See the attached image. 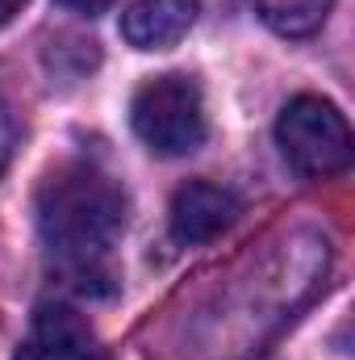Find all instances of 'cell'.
I'll use <instances>...</instances> for the list:
<instances>
[{
    "label": "cell",
    "mask_w": 355,
    "mask_h": 360,
    "mask_svg": "<svg viewBox=\"0 0 355 360\" xmlns=\"http://www.w3.org/2000/svg\"><path fill=\"white\" fill-rule=\"evenodd\" d=\"M34 226L55 264L88 289L109 281V256L126 231V193L96 164H59L34 193Z\"/></svg>",
    "instance_id": "cell-1"
},
{
    "label": "cell",
    "mask_w": 355,
    "mask_h": 360,
    "mask_svg": "<svg viewBox=\"0 0 355 360\" xmlns=\"http://www.w3.org/2000/svg\"><path fill=\"white\" fill-rule=\"evenodd\" d=\"M130 126L155 155H192L205 134V96L192 76H151L130 101Z\"/></svg>",
    "instance_id": "cell-2"
},
{
    "label": "cell",
    "mask_w": 355,
    "mask_h": 360,
    "mask_svg": "<svg viewBox=\"0 0 355 360\" xmlns=\"http://www.w3.org/2000/svg\"><path fill=\"white\" fill-rule=\"evenodd\" d=\"M276 143L284 160L309 180L335 176L351 164V126L343 109L326 96L301 92L276 117Z\"/></svg>",
    "instance_id": "cell-3"
},
{
    "label": "cell",
    "mask_w": 355,
    "mask_h": 360,
    "mask_svg": "<svg viewBox=\"0 0 355 360\" xmlns=\"http://www.w3.org/2000/svg\"><path fill=\"white\" fill-rule=\"evenodd\" d=\"M13 360H113L72 306H42Z\"/></svg>",
    "instance_id": "cell-4"
},
{
    "label": "cell",
    "mask_w": 355,
    "mask_h": 360,
    "mask_svg": "<svg viewBox=\"0 0 355 360\" xmlns=\"http://www.w3.org/2000/svg\"><path fill=\"white\" fill-rule=\"evenodd\" d=\"M239 197L222 184H209V180H188L184 188H176L172 197V210H168V226H172V239L176 243H209L217 239L222 231H230L239 222Z\"/></svg>",
    "instance_id": "cell-5"
},
{
    "label": "cell",
    "mask_w": 355,
    "mask_h": 360,
    "mask_svg": "<svg viewBox=\"0 0 355 360\" xmlns=\"http://www.w3.org/2000/svg\"><path fill=\"white\" fill-rule=\"evenodd\" d=\"M201 0H134L121 13V38L134 51H172L196 25Z\"/></svg>",
    "instance_id": "cell-6"
},
{
    "label": "cell",
    "mask_w": 355,
    "mask_h": 360,
    "mask_svg": "<svg viewBox=\"0 0 355 360\" xmlns=\"http://www.w3.org/2000/svg\"><path fill=\"white\" fill-rule=\"evenodd\" d=\"M335 0H260V17L280 38H309L326 25Z\"/></svg>",
    "instance_id": "cell-7"
},
{
    "label": "cell",
    "mask_w": 355,
    "mask_h": 360,
    "mask_svg": "<svg viewBox=\"0 0 355 360\" xmlns=\"http://www.w3.org/2000/svg\"><path fill=\"white\" fill-rule=\"evenodd\" d=\"M8 151H13V117H8V105L0 96V172L8 164Z\"/></svg>",
    "instance_id": "cell-8"
},
{
    "label": "cell",
    "mask_w": 355,
    "mask_h": 360,
    "mask_svg": "<svg viewBox=\"0 0 355 360\" xmlns=\"http://www.w3.org/2000/svg\"><path fill=\"white\" fill-rule=\"evenodd\" d=\"M63 8H72V13H80V17H96V13H105V8H113L117 0H59Z\"/></svg>",
    "instance_id": "cell-9"
},
{
    "label": "cell",
    "mask_w": 355,
    "mask_h": 360,
    "mask_svg": "<svg viewBox=\"0 0 355 360\" xmlns=\"http://www.w3.org/2000/svg\"><path fill=\"white\" fill-rule=\"evenodd\" d=\"M21 8H25V0H0V30H4V25H8Z\"/></svg>",
    "instance_id": "cell-10"
}]
</instances>
